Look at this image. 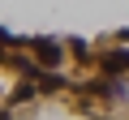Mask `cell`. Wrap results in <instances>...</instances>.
<instances>
[{"mask_svg": "<svg viewBox=\"0 0 129 120\" xmlns=\"http://www.w3.org/2000/svg\"><path fill=\"white\" fill-rule=\"evenodd\" d=\"M103 69L108 73H129V51H103Z\"/></svg>", "mask_w": 129, "mask_h": 120, "instance_id": "obj_2", "label": "cell"}, {"mask_svg": "<svg viewBox=\"0 0 129 120\" xmlns=\"http://www.w3.org/2000/svg\"><path fill=\"white\" fill-rule=\"evenodd\" d=\"M30 47H35V56L43 60V65H60V60H64V47H60L56 39H35Z\"/></svg>", "mask_w": 129, "mask_h": 120, "instance_id": "obj_1", "label": "cell"}]
</instances>
